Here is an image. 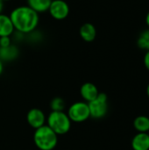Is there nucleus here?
<instances>
[{
	"instance_id": "f8f14e48",
	"label": "nucleus",
	"mask_w": 149,
	"mask_h": 150,
	"mask_svg": "<svg viewBox=\"0 0 149 150\" xmlns=\"http://www.w3.org/2000/svg\"><path fill=\"white\" fill-rule=\"evenodd\" d=\"M27 5L38 13L48 11L52 0H26Z\"/></svg>"
},
{
	"instance_id": "dca6fc26",
	"label": "nucleus",
	"mask_w": 149,
	"mask_h": 150,
	"mask_svg": "<svg viewBox=\"0 0 149 150\" xmlns=\"http://www.w3.org/2000/svg\"><path fill=\"white\" fill-rule=\"evenodd\" d=\"M52 112H63L65 108V102L61 98H54L50 103Z\"/></svg>"
},
{
	"instance_id": "4468645a",
	"label": "nucleus",
	"mask_w": 149,
	"mask_h": 150,
	"mask_svg": "<svg viewBox=\"0 0 149 150\" xmlns=\"http://www.w3.org/2000/svg\"><path fill=\"white\" fill-rule=\"evenodd\" d=\"M17 54H18L17 48L11 45L8 47L0 48V59L2 60V62L4 60H5V61L12 60L17 56Z\"/></svg>"
},
{
	"instance_id": "9d476101",
	"label": "nucleus",
	"mask_w": 149,
	"mask_h": 150,
	"mask_svg": "<svg viewBox=\"0 0 149 150\" xmlns=\"http://www.w3.org/2000/svg\"><path fill=\"white\" fill-rule=\"evenodd\" d=\"M80 92H81L82 98L88 103L92 101L93 99H95L97 97V95L99 94L97 86L92 83H83L81 87Z\"/></svg>"
},
{
	"instance_id": "2eb2a0df",
	"label": "nucleus",
	"mask_w": 149,
	"mask_h": 150,
	"mask_svg": "<svg viewBox=\"0 0 149 150\" xmlns=\"http://www.w3.org/2000/svg\"><path fill=\"white\" fill-rule=\"evenodd\" d=\"M137 45L141 49L149 51V28L140 34L137 40Z\"/></svg>"
},
{
	"instance_id": "f257e3e1",
	"label": "nucleus",
	"mask_w": 149,
	"mask_h": 150,
	"mask_svg": "<svg viewBox=\"0 0 149 150\" xmlns=\"http://www.w3.org/2000/svg\"><path fill=\"white\" fill-rule=\"evenodd\" d=\"M15 31L21 34L33 32L40 22L39 13L28 5H20L14 8L9 15Z\"/></svg>"
},
{
	"instance_id": "412c9836",
	"label": "nucleus",
	"mask_w": 149,
	"mask_h": 150,
	"mask_svg": "<svg viewBox=\"0 0 149 150\" xmlns=\"http://www.w3.org/2000/svg\"><path fill=\"white\" fill-rule=\"evenodd\" d=\"M3 10H4V3L0 0V14L3 12Z\"/></svg>"
},
{
	"instance_id": "f3484780",
	"label": "nucleus",
	"mask_w": 149,
	"mask_h": 150,
	"mask_svg": "<svg viewBox=\"0 0 149 150\" xmlns=\"http://www.w3.org/2000/svg\"><path fill=\"white\" fill-rule=\"evenodd\" d=\"M11 45V40L9 36L0 37V48L8 47Z\"/></svg>"
},
{
	"instance_id": "6e6552de",
	"label": "nucleus",
	"mask_w": 149,
	"mask_h": 150,
	"mask_svg": "<svg viewBox=\"0 0 149 150\" xmlns=\"http://www.w3.org/2000/svg\"><path fill=\"white\" fill-rule=\"evenodd\" d=\"M133 150H149V135L148 133H138L132 140Z\"/></svg>"
},
{
	"instance_id": "aec40b11",
	"label": "nucleus",
	"mask_w": 149,
	"mask_h": 150,
	"mask_svg": "<svg viewBox=\"0 0 149 150\" xmlns=\"http://www.w3.org/2000/svg\"><path fill=\"white\" fill-rule=\"evenodd\" d=\"M146 24H147V25L148 26L149 28V11L147 13V16H146Z\"/></svg>"
},
{
	"instance_id": "423d86ee",
	"label": "nucleus",
	"mask_w": 149,
	"mask_h": 150,
	"mask_svg": "<svg viewBox=\"0 0 149 150\" xmlns=\"http://www.w3.org/2000/svg\"><path fill=\"white\" fill-rule=\"evenodd\" d=\"M47 11L54 19L63 20L68 16L70 8L64 0H52Z\"/></svg>"
},
{
	"instance_id": "1a4fd4ad",
	"label": "nucleus",
	"mask_w": 149,
	"mask_h": 150,
	"mask_svg": "<svg viewBox=\"0 0 149 150\" xmlns=\"http://www.w3.org/2000/svg\"><path fill=\"white\" fill-rule=\"evenodd\" d=\"M79 34L83 40L92 42L97 37V29L91 23H84L79 29Z\"/></svg>"
},
{
	"instance_id": "ddd939ff",
	"label": "nucleus",
	"mask_w": 149,
	"mask_h": 150,
	"mask_svg": "<svg viewBox=\"0 0 149 150\" xmlns=\"http://www.w3.org/2000/svg\"><path fill=\"white\" fill-rule=\"evenodd\" d=\"M133 127L138 133H148L149 118L145 115L136 117L133 120Z\"/></svg>"
},
{
	"instance_id": "20e7f679",
	"label": "nucleus",
	"mask_w": 149,
	"mask_h": 150,
	"mask_svg": "<svg viewBox=\"0 0 149 150\" xmlns=\"http://www.w3.org/2000/svg\"><path fill=\"white\" fill-rule=\"evenodd\" d=\"M90 117L94 119L104 118L108 112V98L105 93H99L97 97L88 103Z\"/></svg>"
},
{
	"instance_id": "0eeeda50",
	"label": "nucleus",
	"mask_w": 149,
	"mask_h": 150,
	"mask_svg": "<svg viewBox=\"0 0 149 150\" xmlns=\"http://www.w3.org/2000/svg\"><path fill=\"white\" fill-rule=\"evenodd\" d=\"M26 120L32 128L38 129L39 127L45 125L46 117L44 112L40 109L32 108L28 112L26 115Z\"/></svg>"
},
{
	"instance_id": "f03ea898",
	"label": "nucleus",
	"mask_w": 149,
	"mask_h": 150,
	"mask_svg": "<svg viewBox=\"0 0 149 150\" xmlns=\"http://www.w3.org/2000/svg\"><path fill=\"white\" fill-rule=\"evenodd\" d=\"M33 141L39 149L53 150L57 145L58 135L47 125H44L35 130Z\"/></svg>"
},
{
	"instance_id": "7ed1b4c3",
	"label": "nucleus",
	"mask_w": 149,
	"mask_h": 150,
	"mask_svg": "<svg viewBox=\"0 0 149 150\" xmlns=\"http://www.w3.org/2000/svg\"><path fill=\"white\" fill-rule=\"evenodd\" d=\"M47 126L57 134H67L71 127V120L64 112H52L47 117Z\"/></svg>"
},
{
	"instance_id": "4be33fe9",
	"label": "nucleus",
	"mask_w": 149,
	"mask_h": 150,
	"mask_svg": "<svg viewBox=\"0 0 149 150\" xmlns=\"http://www.w3.org/2000/svg\"><path fill=\"white\" fill-rule=\"evenodd\" d=\"M147 94H148V97L149 98V83L148 85V87H147Z\"/></svg>"
},
{
	"instance_id": "6ab92c4d",
	"label": "nucleus",
	"mask_w": 149,
	"mask_h": 150,
	"mask_svg": "<svg viewBox=\"0 0 149 150\" xmlns=\"http://www.w3.org/2000/svg\"><path fill=\"white\" fill-rule=\"evenodd\" d=\"M3 69H4V65H3L2 60L0 59V76H1V74L3 73Z\"/></svg>"
},
{
	"instance_id": "b1692460",
	"label": "nucleus",
	"mask_w": 149,
	"mask_h": 150,
	"mask_svg": "<svg viewBox=\"0 0 149 150\" xmlns=\"http://www.w3.org/2000/svg\"><path fill=\"white\" fill-rule=\"evenodd\" d=\"M148 135H149V131H148Z\"/></svg>"
},
{
	"instance_id": "39448f33",
	"label": "nucleus",
	"mask_w": 149,
	"mask_h": 150,
	"mask_svg": "<svg viewBox=\"0 0 149 150\" xmlns=\"http://www.w3.org/2000/svg\"><path fill=\"white\" fill-rule=\"evenodd\" d=\"M68 116L73 122H83L90 117L88 103L76 102L73 104L68 111Z\"/></svg>"
},
{
	"instance_id": "5701e85b",
	"label": "nucleus",
	"mask_w": 149,
	"mask_h": 150,
	"mask_svg": "<svg viewBox=\"0 0 149 150\" xmlns=\"http://www.w3.org/2000/svg\"><path fill=\"white\" fill-rule=\"evenodd\" d=\"M3 3H4V2H9V1H11V0H1Z\"/></svg>"
},
{
	"instance_id": "9b49d317",
	"label": "nucleus",
	"mask_w": 149,
	"mask_h": 150,
	"mask_svg": "<svg viewBox=\"0 0 149 150\" xmlns=\"http://www.w3.org/2000/svg\"><path fill=\"white\" fill-rule=\"evenodd\" d=\"M15 29L10 17L6 14H0V37L9 36L11 37Z\"/></svg>"
},
{
	"instance_id": "a211bd4d",
	"label": "nucleus",
	"mask_w": 149,
	"mask_h": 150,
	"mask_svg": "<svg viewBox=\"0 0 149 150\" xmlns=\"http://www.w3.org/2000/svg\"><path fill=\"white\" fill-rule=\"evenodd\" d=\"M144 65L147 68V69L149 70V51H147L144 56Z\"/></svg>"
}]
</instances>
